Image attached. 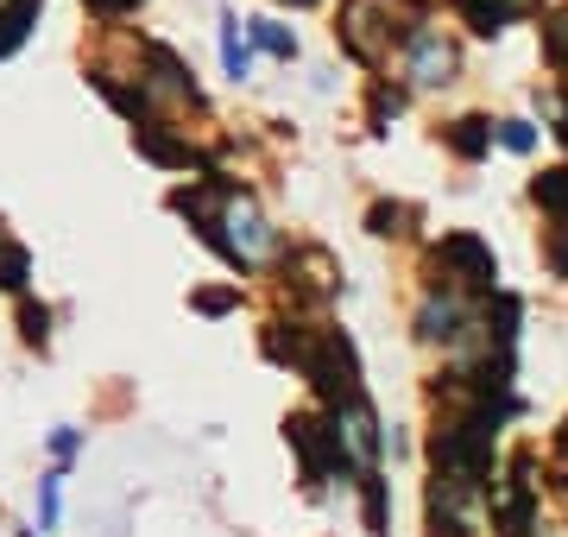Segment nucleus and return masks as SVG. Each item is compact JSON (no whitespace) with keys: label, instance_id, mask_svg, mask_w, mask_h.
I'll return each instance as SVG.
<instances>
[{"label":"nucleus","instance_id":"obj_1","mask_svg":"<svg viewBox=\"0 0 568 537\" xmlns=\"http://www.w3.org/2000/svg\"><path fill=\"white\" fill-rule=\"evenodd\" d=\"M398 32H405V26H392V0H347L342 44L361 63H379V58H386V44L398 39ZM405 39H417V32H405Z\"/></svg>","mask_w":568,"mask_h":537},{"label":"nucleus","instance_id":"obj_2","mask_svg":"<svg viewBox=\"0 0 568 537\" xmlns=\"http://www.w3.org/2000/svg\"><path fill=\"white\" fill-rule=\"evenodd\" d=\"M436 272H443L448 285H467V291H493V278H499L493 253L474 234H448L443 247H436Z\"/></svg>","mask_w":568,"mask_h":537},{"label":"nucleus","instance_id":"obj_3","mask_svg":"<svg viewBox=\"0 0 568 537\" xmlns=\"http://www.w3.org/2000/svg\"><path fill=\"white\" fill-rule=\"evenodd\" d=\"M448 77H455V44L417 26V39H410V83L436 89V83H448Z\"/></svg>","mask_w":568,"mask_h":537},{"label":"nucleus","instance_id":"obj_4","mask_svg":"<svg viewBox=\"0 0 568 537\" xmlns=\"http://www.w3.org/2000/svg\"><path fill=\"white\" fill-rule=\"evenodd\" d=\"M455 7H462V20L474 26V32H506L511 26V13H518V7H525V0H455Z\"/></svg>","mask_w":568,"mask_h":537},{"label":"nucleus","instance_id":"obj_5","mask_svg":"<svg viewBox=\"0 0 568 537\" xmlns=\"http://www.w3.org/2000/svg\"><path fill=\"white\" fill-rule=\"evenodd\" d=\"M39 7L44 0H0V58L32 32V13H39Z\"/></svg>","mask_w":568,"mask_h":537},{"label":"nucleus","instance_id":"obj_6","mask_svg":"<svg viewBox=\"0 0 568 537\" xmlns=\"http://www.w3.org/2000/svg\"><path fill=\"white\" fill-rule=\"evenodd\" d=\"M26 272H32V253L0 227V291H26Z\"/></svg>","mask_w":568,"mask_h":537},{"label":"nucleus","instance_id":"obj_7","mask_svg":"<svg viewBox=\"0 0 568 537\" xmlns=\"http://www.w3.org/2000/svg\"><path fill=\"white\" fill-rule=\"evenodd\" d=\"M222 63H227V77H234V83H241L246 70H253V51H246L241 20H234V13H222Z\"/></svg>","mask_w":568,"mask_h":537},{"label":"nucleus","instance_id":"obj_8","mask_svg":"<svg viewBox=\"0 0 568 537\" xmlns=\"http://www.w3.org/2000/svg\"><path fill=\"white\" fill-rule=\"evenodd\" d=\"M417 323H424L429 342H448V335H455V323H462V304H455V297H429Z\"/></svg>","mask_w":568,"mask_h":537},{"label":"nucleus","instance_id":"obj_9","mask_svg":"<svg viewBox=\"0 0 568 537\" xmlns=\"http://www.w3.org/2000/svg\"><path fill=\"white\" fill-rule=\"evenodd\" d=\"M537 203H544L556 222H568V165L549 171V178H537Z\"/></svg>","mask_w":568,"mask_h":537},{"label":"nucleus","instance_id":"obj_10","mask_svg":"<svg viewBox=\"0 0 568 537\" xmlns=\"http://www.w3.org/2000/svg\"><path fill=\"white\" fill-rule=\"evenodd\" d=\"M487 121H455V133H448V145H455V152H462V159H480V152H487Z\"/></svg>","mask_w":568,"mask_h":537},{"label":"nucleus","instance_id":"obj_11","mask_svg":"<svg viewBox=\"0 0 568 537\" xmlns=\"http://www.w3.org/2000/svg\"><path fill=\"white\" fill-rule=\"evenodd\" d=\"M253 39H260L265 51H272V58H284V63L297 58V39H291V32H284L278 20H253Z\"/></svg>","mask_w":568,"mask_h":537},{"label":"nucleus","instance_id":"obj_12","mask_svg":"<svg viewBox=\"0 0 568 537\" xmlns=\"http://www.w3.org/2000/svg\"><path fill=\"white\" fill-rule=\"evenodd\" d=\"M544 58L568 77V13H562V20H549V26H544Z\"/></svg>","mask_w":568,"mask_h":537},{"label":"nucleus","instance_id":"obj_13","mask_svg":"<svg viewBox=\"0 0 568 537\" xmlns=\"http://www.w3.org/2000/svg\"><path fill=\"white\" fill-rule=\"evenodd\" d=\"M58 487H63V475H44V494H39V525L44 531L58 525Z\"/></svg>","mask_w":568,"mask_h":537},{"label":"nucleus","instance_id":"obj_14","mask_svg":"<svg viewBox=\"0 0 568 537\" xmlns=\"http://www.w3.org/2000/svg\"><path fill=\"white\" fill-rule=\"evenodd\" d=\"M499 140H506L511 152H530V140H537V133H530L525 121H506V133H499Z\"/></svg>","mask_w":568,"mask_h":537},{"label":"nucleus","instance_id":"obj_15","mask_svg":"<svg viewBox=\"0 0 568 537\" xmlns=\"http://www.w3.org/2000/svg\"><path fill=\"white\" fill-rule=\"evenodd\" d=\"M405 215H410V209H373V234H398Z\"/></svg>","mask_w":568,"mask_h":537},{"label":"nucleus","instance_id":"obj_16","mask_svg":"<svg viewBox=\"0 0 568 537\" xmlns=\"http://www.w3.org/2000/svg\"><path fill=\"white\" fill-rule=\"evenodd\" d=\"M95 13H126V7H140V0H89Z\"/></svg>","mask_w":568,"mask_h":537},{"label":"nucleus","instance_id":"obj_17","mask_svg":"<svg viewBox=\"0 0 568 537\" xmlns=\"http://www.w3.org/2000/svg\"><path fill=\"white\" fill-rule=\"evenodd\" d=\"M291 7H316V0H291Z\"/></svg>","mask_w":568,"mask_h":537}]
</instances>
